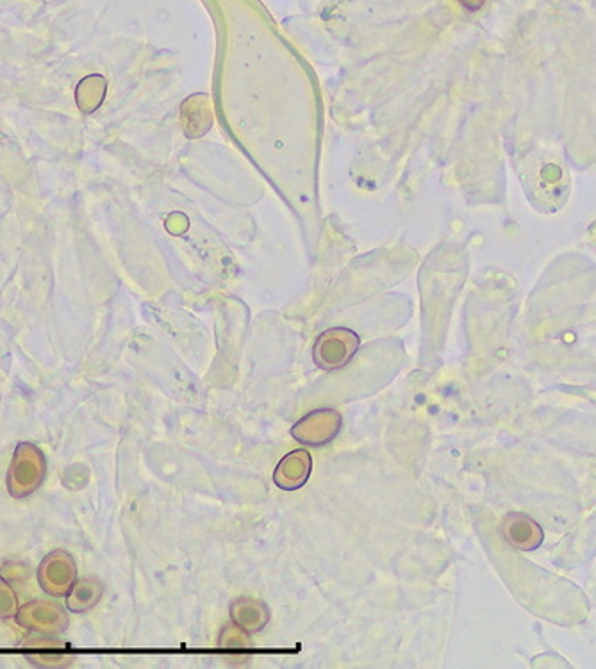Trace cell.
Instances as JSON below:
<instances>
[{
	"mask_svg": "<svg viewBox=\"0 0 596 669\" xmlns=\"http://www.w3.org/2000/svg\"><path fill=\"white\" fill-rule=\"evenodd\" d=\"M361 339L356 332L345 327H334L322 332L313 347V361L320 370L334 372L347 366L352 357L356 356Z\"/></svg>",
	"mask_w": 596,
	"mask_h": 669,
	"instance_id": "2",
	"label": "cell"
},
{
	"mask_svg": "<svg viewBox=\"0 0 596 669\" xmlns=\"http://www.w3.org/2000/svg\"><path fill=\"white\" fill-rule=\"evenodd\" d=\"M341 425L343 418L336 409H315L293 425L291 436L302 445L325 446L340 434Z\"/></svg>",
	"mask_w": 596,
	"mask_h": 669,
	"instance_id": "3",
	"label": "cell"
},
{
	"mask_svg": "<svg viewBox=\"0 0 596 669\" xmlns=\"http://www.w3.org/2000/svg\"><path fill=\"white\" fill-rule=\"evenodd\" d=\"M461 4H463L464 8L468 9H479L481 8L482 4H484V0H459Z\"/></svg>",
	"mask_w": 596,
	"mask_h": 669,
	"instance_id": "12",
	"label": "cell"
},
{
	"mask_svg": "<svg viewBox=\"0 0 596 669\" xmlns=\"http://www.w3.org/2000/svg\"><path fill=\"white\" fill-rule=\"evenodd\" d=\"M104 586L99 579L95 577H86V579L75 580L74 587L70 589L67 595L68 611L74 614H83L93 609L102 598Z\"/></svg>",
	"mask_w": 596,
	"mask_h": 669,
	"instance_id": "9",
	"label": "cell"
},
{
	"mask_svg": "<svg viewBox=\"0 0 596 669\" xmlns=\"http://www.w3.org/2000/svg\"><path fill=\"white\" fill-rule=\"evenodd\" d=\"M15 618L20 627L38 632L42 636H56L65 632L70 625L67 614L58 603L43 600L25 603L18 609Z\"/></svg>",
	"mask_w": 596,
	"mask_h": 669,
	"instance_id": "4",
	"label": "cell"
},
{
	"mask_svg": "<svg viewBox=\"0 0 596 669\" xmlns=\"http://www.w3.org/2000/svg\"><path fill=\"white\" fill-rule=\"evenodd\" d=\"M231 620L249 634L263 632L270 621V609L254 598H238L231 603Z\"/></svg>",
	"mask_w": 596,
	"mask_h": 669,
	"instance_id": "8",
	"label": "cell"
},
{
	"mask_svg": "<svg viewBox=\"0 0 596 669\" xmlns=\"http://www.w3.org/2000/svg\"><path fill=\"white\" fill-rule=\"evenodd\" d=\"M18 612V600L13 587L0 577V620L15 618Z\"/></svg>",
	"mask_w": 596,
	"mask_h": 669,
	"instance_id": "11",
	"label": "cell"
},
{
	"mask_svg": "<svg viewBox=\"0 0 596 669\" xmlns=\"http://www.w3.org/2000/svg\"><path fill=\"white\" fill-rule=\"evenodd\" d=\"M218 645L224 650H240L241 652L250 646L249 632H245L243 628L234 623H229L218 637Z\"/></svg>",
	"mask_w": 596,
	"mask_h": 669,
	"instance_id": "10",
	"label": "cell"
},
{
	"mask_svg": "<svg viewBox=\"0 0 596 669\" xmlns=\"http://www.w3.org/2000/svg\"><path fill=\"white\" fill-rule=\"evenodd\" d=\"M313 471V457L311 454L298 448L288 455H284L274 471L275 486L284 491H297L304 488Z\"/></svg>",
	"mask_w": 596,
	"mask_h": 669,
	"instance_id": "6",
	"label": "cell"
},
{
	"mask_svg": "<svg viewBox=\"0 0 596 669\" xmlns=\"http://www.w3.org/2000/svg\"><path fill=\"white\" fill-rule=\"evenodd\" d=\"M38 580L47 595L56 598L67 596L77 580V568L72 555L63 550L47 555L40 564Z\"/></svg>",
	"mask_w": 596,
	"mask_h": 669,
	"instance_id": "5",
	"label": "cell"
},
{
	"mask_svg": "<svg viewBox=\"0 0 596 669\" xmlns=\"http://www.w3.org/2000/svg\"><path fill=\"white\" fill-rule=\"evenodd\" d=\"M502 534L509 545L522 552L536 550L543 541V530L538 521L525 514H509L502 525Z\"/></svg>",
	"mask_w": 596,
	"mask_h": 669,
	"instance_id": "7",
	"label": "cell"
},
{
	"mask_svg": "<svg viewBox=\"0 0 596 669\" xmlns=\"http://www.w3.org/2000/svg\"><path fill=\"white\" fill-rule=\"evenodd\" d=\"M45 455L33 443H18L8 470L9 495L17 500L33 495L45 480Z\"/></svg>",
	"mask_w": 596,
	"mask_h": 669,
	"instance_id": "1",
	"label": "cell"
}]
</instances>
